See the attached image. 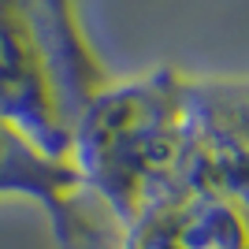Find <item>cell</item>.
Segmentation results:
<instances>
[{
    "label": "cell",
    "mask_w": 249,
    "mask_h": 249,
    "mask_svg": "<svg viewBox=\"0 0 249 249\" xmlns=\"http://www.w3.org/2000/svg\"><path fill=\"white\" fill-rule=\"evenodd\" d=\"M115 249H249V194L186 190L119 227Z\"/></svg>",
    "instance_id": "277c9868"
},
{
    "label": "cell",
    "mask_w": 249,
    "mask_h": 249,
    "mask_svg": "<svg viewBox=\"0 0 249 249\" xmlns=\"http://www.w3.org/2000/svg\"><path fill=\"white\" fill-rule=\"evenodd\" d=\"M71 164L115 231L186 190L249 194V74L112 78L74 126Z\"/></svg>",
    "instance_id": "6da1fadb"
},
{
    "label": "cell",
    "mask_w": 249,
    "mask_h": 249,
    "mask_svg": "<svg viewBox=\"0 0 249 249\" xmlns=\"http://www.w3.org/2000/svg\"><path fill=\"white\" fill-rule=\"evenodd\" d=\"M112 78L78 0H0V115L49 156L71 160L74 126Z\"/></svg>",
    "instance_id": "7a4b0ae2"
},
{
    "label": "cell",
    "mask_w": 249,
    "mask_h": 249,
    "mask_svg": "<svg viewBox=\"0 0 249 249\" xmlns=\"http://www.w3.org/2000/svg\"><path fill=\"white\" fill-rule=\"evenodd\" d=\"M34 201L60 249H115L119 231L104 216L71 160L49 156L0 115V201Z\"/></svg>",
    "instance_id": "3957f363"
}]
</instances>
